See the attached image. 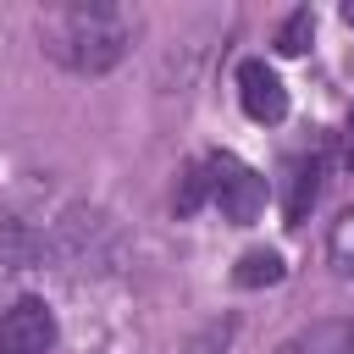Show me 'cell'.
<instances>
[{
  "instance_id": "6da1fadb",
  "label": "cell",
  "mask_w": 354,
  "mask_h": 354,
  "mask_svg": "<svg viewBox=\"0 0 354 354\" xmlns=\"http://www.w3.org/2000/svg\"><path fill=\"white\" fill-rule=\"evenodd\" d=\"M39 44L66 66V72H83V77H100L111 72L127 44H133V22L127 11L116 6H50L39 17Z\"/></svg>"
},
{
  "instance_id": "7a4b0ae2",
  "label": "cell",
  "mask_w": 354,
  "mask_h": 354,
  "mask_svg": "<svg viewBox=\"0 0 354 354\" xmlns=\"http://www.w3.org/2000/svg\"><path fill=\"white\" fill-rule=\"evenodd\" d=\"M205 166H210V199H216V210H221L232 227L260 221V210H266V177H260L254 166H243L232 149L205 155Z\"/></svg>"
},
{
  "instance_id": "3957f363",
  "label": "cell",
  "mask_w": 354,
  "mask_h": 354,
  "mask_svg": "<svg viewBox=\"0 0 354 354\" xmlns=\"http://www.w3.org/2000/svg\"><path fill=\"white\" fill-rule=\"evenodd\" d=\"M55 348V310L44 299H17L0 310V354H50Z\"/></svg>"
},
{
  "instance_id": "277c9868",
  "label": "cell",
  "mask_w": 354,
  "mask_h": 354,
  "mask_svg": "<svg viewBox=\"0 0 354 354\" xmlns=\"http://www.w3.org/2000/svg\"><path fill=\"white\" fill-rule=\"evenodd\" d=\"M238 105H243V116H249V122L277 127V122L288 116V83H282L260 55H249V61L238 66Z\"/></svg>"
},
{
  "instance_id": "5b68a950",
  "label": "cell",
  "mask_w": 354,
  "mask_h": 354,
  "mask_svg": "<svg viewBox=\"0 0 354 354\" xmlns=\"http://www.w3.org/2000/svg\"><path fill=\"white\" fill-rule=\"evenodd\" d=\"M321 177H326V155H321V149L288 160V171H282V221H288V227H299V221L315 210Z\"/></svg>"
},
{
  "instance_id": "8992f818",
  "label": "cell",
  "mask_w": 354,
  "mask_h": 354,
  "mask_svg": "<svg viewBox=\"0 0 354 354\" xmlns=\"http://www.w3.org/2000/svg\"><path fill=\"white\" fill-rule=\"evenodd\" d=\"M39 260V243H33V232L22 227V221H0V282H17L28 266Z\"/></svg>"
},
{
  "instance_id": "52a82bcc",
  "label": "cell",
  "mask_w": 354,
  "mask_h": 354,
  "mask_svg": "<svg viewBox=\"0 0 354 354\" xmlns=\"http://www.w3.org/2000/svg\"><path fill=\"white\" fill-rule=\"evenodd\" d=\"M282 277H288V266H282L277 249H249V254L238 260V271H232L238 288H277Z\"/></svg>"
},
{
  "instance_id": "ba28073f",
  "label": "cell",
  "mask_w": 354,
  "mask_h": 354,
  "mask_svg": "<svg viewBox=\"0 0 354 354\" xmlns=\"http://www.w3.org/2000/svg\"><path fill=\"white\" fill-rule=\"evenodd\" d=\"M205 199H210V166H205V160H188L177 194H171V210H177V216H194Z\"/></svg>"
},
{
  "instance_id": "9c48e42d",
  "label": "cell",
  "mask_w": 354,
  "mask_h": 354,
  "mask_svg": "<svg viewBox=\"0 0 354 354\" xmlns=\"http://www.w3.org/2000/svg\"><path fill=\"white\" fill-rule=\"evenodd\" d=\"M277 354H348V326H310L304 337H293V343H282Z\"/></svg>"
},
{
  "instance_id": "30bf717a",
  "label": "cell",
  "mask_w": 354,
  "mask_h": 354,
  "mask_svg": "<svg viewBox=\"0 0 354 354\" xmlns=\"http://www.w3.org/2000/svg\"><path fill=\"white\" fill-rule=\"evenodd\" d=\"M326 260H332L337 277H354V205L332 221V232H326Z\"/></svg>"
},
{
  "instance_id": "8fae6325",
  "label": "cell",
  "mask_w": 354,
  "mask_h": 354,
  "mask_svg": "<svg viewBox=\"0 0 354 354\" xmlns=\"http://www.w3.org/2000/svg\"><path fill=\"white\" fill-rule=\"evenodd\" d=\"M310 33H315V17H310V6H299V11L277 28V50H282V55H304Z\"/></svg>"
},
{
  "instance_id": "7c38bea8",
  "label": "cell",
  "mask_w": 354,
  "mask_h": 354,
  "mask_svg": "<svg viewBox=\"0 0 354 354\" xmlns=\"http://www.w3.org/2000/svg\"><path fill=\"white\" fill-rule=\"evenodd\" d=\"M337 171H354V111L343 122V144H337Z\"/></svg>"
},
{
  "instance_id": "4fadbf2b",
  "label": "cell",
  "mask_w": 354,
  "mask_h": 354,
  "mask_svg": "<svg viewBox=\"0 0 354 354\" xmlns=\"http://www.w3.org/2000/svg\"><path fill=\"white\" fill-rule=\"evenodd\" d=\"M343 22H348V28H354V0H348V6H343Z\"/></svg>"
},
{
  "instance_id": "5bb4252c",
  "label": "cell",
  "mask_w": 354,
  "mask_h": 354,
  "mask_svg": "<svg viewBox=\"0 0 354 354\" xmlns=\"http://www.w3.org/2000/svg\"><path fill=\"white\" fill-rule=\"evenodd\" d=\"M348 354H354V321H348Z\"/></svg>"
}]
</instances>
